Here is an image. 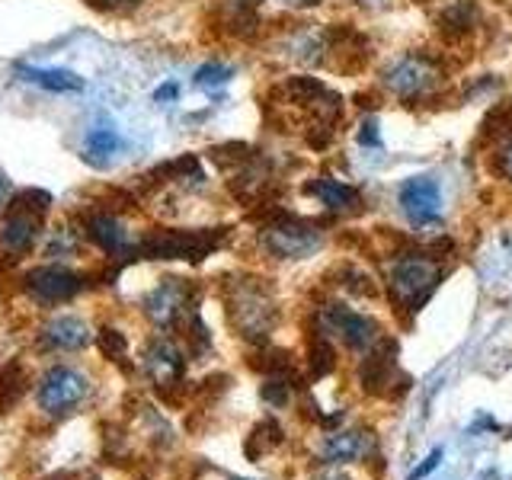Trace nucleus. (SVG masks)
<instances>
[{
    "instance_id": "9b49d317",
    "label": "nucleus",
    "mask_w": 512,
    "mask_h": 480,
    "mask_svg": "<svg viewBox=\"0 0 512 480\" xmlns=\"http://www.w3.org/2000/svg\"><path fill=\"white\" fill-rule=\"evenodd\" d=\"M304 192L333 215H352L362 208V192L346 180H336V176H314V180L304 183Z\"/></svg>"
},
{
    "instance_id": "f257e3e1",
    "label": "nucleus",
    "mask_w": 512,
    "mask_h": 480,
    "mask_svg": "<svg viewBox=\"0 0 512 480\" xmlns=\"http://www.w3.org/2000/svg\"><path fill=\"white\" fill-rule=\"evenodd\" d=\"M442 253L429 250H397L388 263V295L400 311H420L426 298L436 292L442 282V263L436 260Z\"/></svg>"
},
{
    "instance_id": "f8f14e48",
    "label": "nucleus",
    "mask_w": 512,
    "mask_h": 480,
    "mask_svg": "<svg viewBox=\"0 0 512 480\" xmlns=\"http://www.w3.org/2000/svg\"><path fill=\"white\" fill-rule=\"evenodd\" d=\"M144 368H148V375L157 388H173V384L183 378L186 362H183V352L170 340H157L148 352H144Z\"/></svg>"
},
{
    "instance_id": "0eeeda50",
    "label": "nucleus",
    "mask_w": 512,
    "mask_h": 480,
    "mask_svg": "<svg viewBox=\"0 0 512 480\" xmlns=\"http://www.w3.org/2000/svg\"><path fill=\"white\" fill-rule=\"evenodd\" d=\"M397 205L413 228H432L442 218V186L432 176H407L397 186Z\"/></svg>"
},
{
    "instance_id": "5701e85b",
    "label": "nucleus",
    "mask_w": 512,
    "mask_h": 480,
    "mask_svg": "<svg viewBox=\"0 0 512 480\" xmlns=\"http://www.w3.org/2000/svg\"><path fill=\"white\" fill-rule=\"evenodd\" d=\"M356 141L362 148H381V135H378V122L375 119H365L356 132Z\"/></svg>"
},
{
    "instance_id": "4468645a",
    "label": "nucleus",
    "mask_w": 512,
    "mask_h": 480,
    "mask_svg": "<svg viewBox=\"0 0 512 480\" xmlns=\"http://www.w3.org/2000/svg\"><path fill=\"white\" fill-rule=\"evenodd\" d=\"M87 237L93 240L96 247H100L103 253H125L128 247H132V240H128V231H125V224L116 218V215H109V212H96L87 218Z\"/></svg>"
},
{
    "instance_id": "412c9836",
    "label": "nucleus",
    "mask_w": 512,
    "mask_h": 480,
    "mask_svg": "<svg viewBox=\"0 0 512 480\" xmlns=\"http://www.w3.org/2000/svg\"><path fill=\"white\" fill-rule=\"evenodd\" d=\"M231 77H234V68H228V64H218V61H208L196 71V84L199 87H221V84H228Z\"/></svg>"
},
{
    "instance_id": "2eb2a0df",
    "label": "nucleus",
    "mask_w": 512,
    "mask_h": 480,
    "mask_svg": "<svg viewBox=\"0 0 512 480\" xmlns=\"http://www.w3.org/2000/svg\"><path fill=\"white\" fill-rule=\"evenodd\" d=\"M439 32L445 39H468L471 32L480 26V7L477 0H455V4L442 7V13L436 16Z\"/></svg>"
},
{
    "instance_id": "c85d7f7f",
    "label": "nucleus",
    "mask_w": 512,
    "mask_h": 480,
    "mask_svg": "<svg viewBox=\"0 0 512 480\" xmlns=\"http://www.w3.org/2000/svg\"><path fill=\"white\" fill-rule=\"evenodd\" d=\"M7 196H10V183L4 180V176H0V205L7 202Z\"/></svg>"
},
{
    "instance_id": "f03ea898",
    "label": "nucleus",
    "mask_w": 512,
    "mask_h": 480,
    "mask_svg": "<svg viewBox=\"0 0 512 480\" xmlns=\"http://www.w3.org/2000/svg\"><path fill=\"white\" fill-rule=\"evenodd\" d=\"M228 317L247 343H266L279 324V304L266 279H234L228 285Z\"/></svg>"
},
{
    "instance_id": "f3484780",
    "label": "nucleus",
    "mask_w": 512,
    "mask_h": 480,
    "mask_svg": "<svg viewBox=\"0 0 512 480\" xmlns=\"http://www.w3.org/2000/svg\"><path fill=\"white\" fill-rule=\"evenodd\" d=\"M16 74H20L26 84L48 90V93H74L84 87V80L64 68H32V64H26V68H16Z\"/></svg>"
},
{
    "instance_id": "6e6552de",
    "label": "nucleus",
    "mask_w": 512,
    "mask_h": 480,
    "mask_svg": "<svg viewBox=\"0 0 512 480\" xmlns=\"http://www.w3.org/2000/svg\"><path fill=\"white\" fill-rule=\"evenodd\" d=\"M90 384L74 368H52L39 384V404L48 413H68L87 397Z\"/></svg>"
},
{
    "instance_id": "dca6fc26",
    "label": "nucleus",
    "mask_w": 512,
    "mask_h": 480,
    "mask_svg": "<svg viewBox=\"0 0 512 480\" xmlns=\"http://www.w3.org/2000/svg\"><path fill=\"white\" fill-rule=\"evenodd\" d=\"M365 455H368V436H362L356 429L333 432V436L324 439V448H320V458L327 464H349Z\"/></svg>"
},
{
    "instance_id": "1a4fd4ad",
    "label": "nucleus",
    "mask_w": 512,
    "mask_h": 480,
    "mask_svg": "<svg viewBox=\"0 0 512 480\" xmlns=\"http://www.w3.org/2000/svg\"><path fill=\"white\" fill-rule=\"evenodd\" d=\"M186 311H192V292L183 279H164L157 288H151L144 298V314L157 327H173Z\"/></svg>"
},
{
    "instance_id": "bb28decb",
    "label": "nucleus",
    "mask_w": 512,
    "mask_h": 480,
    "mask_svg": "<svg viewBox=\"0 0 512 480\" xmlns=\"http://www.w3.org/2000/svg\"><path fill=\"white\" fill-rule=\"evenodd\" d=\"M276 4H282L288 10H311V7L320 4V0H276Z\"/></svg>"
},
{
    "instance_id": "c756f323",
    "label": "nucleus",
    "mask_w": 512,
    "mask_h": 480,
    "mask_svg": "<svg viewBox=\"0 0 512 480\" xmlns=\"http://www.w3.org/2000/svg\"><path fill=\"white\" fill-rule=\"evenodd\" d=\"M324 480H349V477H343V474H330V477H324Z\"/></svg>"
},
{
    "instance_id": "a878e982",
    "label": "nucleus",
    "mask_w": 512,
    "mask_h": 480,
    "mask_svg": "<svg viewBox=\"0 0 512 480\" xmlns=\"http://www.w3.org/2000/svg\"><path fill=\"white\" fill-rule=\"evenodd\" d=\"M439 458H442V452H439V448H436V452H432V455H429V458H426V461L420 464V471H413V474H410V480H423V477H426L429 471H436Z\"/></svg>"
},
{
    "instance_id": "aec40b11",
    "label": "nucleus",
    "mask_w": 512,
    "mask_h": 480,
    "mask_svg": "<svg viewBox=\"0 0 512 480\" xmlns=\"http://www.w3.org/2000/svg\"><path fill=\"white\" fill-rule=\"evenodd\" d=\"M493 173L500 176V180L512 183V132H503L500 144L493 148Z\"/></svg>"
},
{
    "instance_id": "423d86ee",
    "label": "nucleus",
    "mask_w": 512,
    "mask_h": 480,
    "mask_svg": "<svg viewBox=\"0 0 512 480\" xmlns=\"http://www.w3.org/2000/svg\"><path fill=\"white\" fill-rule=\"evenodd\" d=\"M320 327H324V333H333L352 352H372L381 343V330L375 320L340 301H330L320 308Z\"/></svg>"
},
{
    "instance_id": "9d476101",
    "label": "nucleus",
    "mask_w": 512,
    "mask_h": 480,
    "mask_svg": "<svg viewBox=\"0 0 512 480\" xmlns=\"http://www.w3.org/2000/svg\"><path fill=\"white\" fill-rule=\"evenodd\" d=\"M26 288L39 301H68L84 288V282H80L77 272L64 266H39L26 272Z\"/></svg>"
},
{
    "instance_id": "ddd939ff",
    "label": "nucleus",
    "mask_w": 512,
    "mask_h": 480,
    "mask_svg": "<svg viewBox=\"0 0 512 480\" xmlns=\"http://www.w3.org/2000/svg\"><path fill=\"white\" fill-rule=\"evenodd\" d=\"M39 237V218L29 208H13V212L0 221V244L10 253H26Z\"/></svg>"
},
{
    "instance_id": "7ed1b4c3",
    "label": "nucleus",
    "mask_w": 512,
    "mask_h": 480,
    "mask_svg": "<svg viewBox=\"0 0 512 480\" xmlns=\"http://www.w3.org/2000/svg\"><path fill=\"white\" fill-rule=\"evenodd\" d=\"M442 80H445L442 61L426 55V52L400 55L381 74L384 90H388L397 103H407V106H416V103L429 100V96L442 87Z\"/></svg>"
},
{
    "instance_id": "6ab92c4d",
    "label": "nucleus",
    "mask_w": 512,
    "mask_h": 480,
    "mask_svg": "<svg viewBox=\"0 0 512 480\" xmlns=\"http://www.w3.org/2000/svg\"><path fill=\"white\" fill-rule=\"evenodd\" d=\"M119 148H122V138H119V132L109 122L93 125L90 132H87V138H84V157L90 160V164H96V167L109 164L112 154H116Z\"/></svg>"
},
{
    "instance_id": "20e7f679",
    "label": "nucleus",
    "mask_w": 512,
    "mask_h": 480,
    "mask_svg": "<svg viewBox=\"0 0 512 480\" xmlns=\"http://www.w3.org/2000/svg\"><path fill=\"white\" fill-rule=\"evenodd\" d=\"M260 247L272 260H308L324 247V228L317 221L276 212L263 221L260 228Z\"/></svg>"
},
{
    "instance_id": "b1692460",
    "label": "nucleus",
    "mask_w": 512,
    "mask_h": 480,
    "mask_svg": "<svg viewBox=\"0 0 512 480\" xmlns=\"http://www.w3.org/2000/svg\"><path fill=\"white\" fill-rule=\"evenodd\" d=\"M48 205H52V196L42 189H29L23 196V208H29V212H45Z\"/></svg>"
},
{
    "instance_id": "4be33fe9",
    "label": "nucleus",
    "mask_w": 512,
    "mask_h": 480,
    "mask_svg": "<svg viewBox=\"0 0 512 480\" xmlns=\"http://www.w3.org/2000/svg\"><path fill=\"white\" fill-rule=\"evenodd\" d=\"M100 346H103V352H106L109 359H122V356H125V349H128L125 336H122L119 330H103V333H100Z\"/></svg>"
},
{
    "instance_id": "39448f33",
    "label": "nucleus",
    "mask_w": 512,
    "mask_h": 480,
    "mask_svg": "<svg viewBox=\"0 0 512 480\" xmlns=\"http://www.w3.org/2000/svg\"><path fill=\"white\" fill-rule=\"evenodd\" d=\"M224 231H157L144 237L138 256L148 260H202L221 244Z\"/></svg>"
},
{
    "instance_id": "cd10ccee",
    "label": "nucleus",
    "mask_w": 512,
    "mask_h": 480,
    "mask_svg": "<svg viewBox=\"0 0 512 480\" xmlns=\"http://www.w3.org/2000/svg\"><path fill=\"white\" fill-rule=\"evenodd\" d=\"M176 93H180V87H176V84H164V87H160V90L154 93V100H157V103H164V100H173Z\"/></svg>"
},
{
    "instance_id": "393cba45",
    "label": "nucleus",
    "mask_w": 512,
    "mask_h": 480,
    "mask_svg": "<svg viewBox=\"0 0 512 480\" xmlns=\"http://www.w3.org/2000/svg\"><path fill=\"white\" fill-rule=\"evenodd\" d=\"M96 10H109V13H122V10H135L141 0H90Z\"/></svg>"
},
{
    "instance_id": "a211bd4d",
    "label": "nucleus",
    "mask_w": 512,
    "mask_h": 480,
    "mask_svg": "<svg viewBox=\"0 0 512 480\" xmlns=\"http://www.w3.org/2000/svg\"><path fill=\"white\" fill-rule=\"evenodd\" d=\"M87 340H90V330L84 320H77V317H58L42 330V343L52 349H80V346H87Z\"/></svg>"
}]
</instances>
